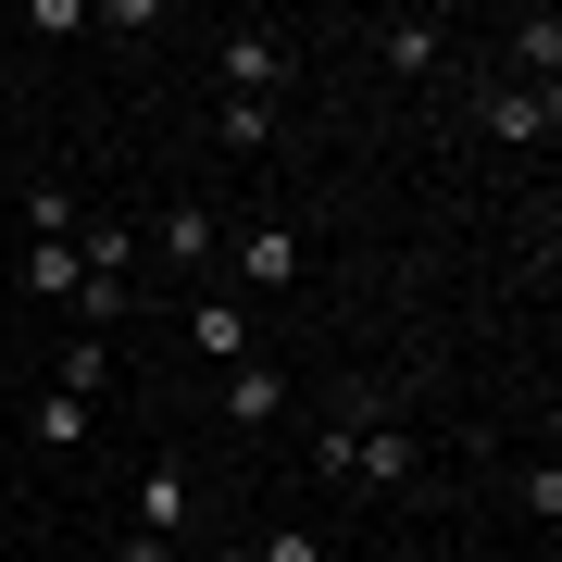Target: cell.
Instances as JSON below:
<instances>
[{
  "label": "cell",
  "mask_w": 562,
  "mask_h": 562,
  "mask_svg": "<svg viewBox=\"0 0 562 562\" xmlns=\"http://www.w3.org/2000/svg\"><path fill=\"white\" fill-rule=\"evenodd\" d=\"M313 475H325V487H413V475H425V438H401L387 401L362 387V401H338V425L313 438Z\"/></svg>",
  "instance_id": "obj_1"
},
{
  "label": "cell",
  "mask_w": 562,
  "mask_h": 562,
  "mask_svg": "<svg viewBox=\"0 0 562 562\" xmlns=\"http://www.w3.org/2000/svg\"><path fill=\"white\" fill-rule=\"evenodd\" d=\"M262 88H288V38L276 25H238L225 38V101H262Z\"/></svg>",
  "instance_id": "obj_2"
},
{
  "label": "cell",
  "mask_w": 562,
  "mask_h": 562,
  "mask_svg": "<svg viewBox=\"0 0 562 562\" xmlns=\"http://www.w3.org/2000/svg\"><path fill=\"white\" fill-rule=\"evenodd\" d=\"M225 425H250V438L288 425V375H276V362H225Z\"/></svg>",
  "instance_id": "obj_3"
},
{
  "label": "cell",
  "mask_w": 562,
  "mask_h": 562,
  "mask_svg": "<svg viewBox=\"0 0 562 562\" xmlns=\"http://www.w3.org/2000/svg\"><path fill=\"white\" fill-rule=\"evenodd\" d=\"M188 513H201V487H188L176 462H150V475H138V538H176Z\"/></svg>",
  "instance_id": "obj_4"
},
{
  "label": "cell",
  "mask_w": 562,
  "mask_h": 562,
  "mask_svg": "<svg viewBox=\"0 0 562 562\" xmlns=\"http://www.w3.org/2000/svg\"><path fill=\"white\" fill-rule=\"evenodd\" d=\"M238 276L250 288H301V238L288 225H238Z\"/></svg>",
  "instance_id": "obj_5"
},
{
  "label": "cell",
  "mask_w": 562,
  "mask_h": 562,
  "mask_svg": "<svg viewBox=\"0 0 562 562\" xmlns=\"http://www.w3.org/2000/svg\"><path fill=\"white\" fill-rule=\"evenodd\" d=\"M375 63H387V76H438V25H425V13H387L375 25Z\"/></svg>",
  "instance_id": "obj_6"
},
{
  "label": "cell",
  "mask_w": 562,
  "mask_h": 562,
  "mask_svg": "<svg viewBox=\"0 0 562 562\" xmlns=\"http://www.w3.org/2000/svg\"><path fill=\"white\" fill-rule=\"evenodd\" d=\"M150 250H162V262H213V250H225V225H213L201 201H176V213L150 225Z\"/></svg>",
  "instance_id": "obj_7"
},
{
  "label": "cell",
  "mask_w": 562,
  "mask_h": 562,
  "mask_svg": "<svg viewBox=\"0 0 562 562\" xmlns=\"http://www.w3.org/2000/svg\"><path fill=\"white\" fill-rule=\"evenodd\" d=\"M188 350H201V362H250V325H238V301H188Z\"/></svg>",
  "instance_id": "obj_8"
},
{
  "label": "cell",
  "mask_w": 562,
  "mask_h": 562,
  "mask_svg": "<svg viewBox=\"0 0 562 562\" xmlns=\"http://www.w3.org/2000/svg\"><path fill=\"white\" fill-rule=\"evenodd\" d=\"M76 276H88L76 238H25V288H38V301H76Z\"/></svg>",
  "instance_id": "obj_9"
},
{
  "label": "cell",
  "mask_w": 562,
  "mask_h": 562,
  "mask_svg": "<svg viewBox=\"0 0 562 562\" xmlns=\"http://www.w3.org/2000/svg\"><path fill=\"white\" fill-rule=\"evenodd\" d=\"M113 387V338H63V401H101Z\"/></svg>",
  "instance_id": "obj_10"
},
{
  "label": "cell",
  "mask_w": 562,
  "mask_h": 562,
  "mask_svg": "<svg viewBox=\"0 0 562 562\" xmlns=\"http://www.w3.org/2000/svg\"><path fill=\"white\" fill-rule=\"evenodd\" d=\"M513 50H525V76H538V101H550V76H562V13H525Z\"/></svg>",
  "instance_id": "obj_11"
},
{
  "label": "cell",
  "mask_w": 562,
  "mask_h": 562,
  "mask_svg": "<svg viewBox=\"0 0 562 562\" xmlns=\"http://www.w3.org/2000/svg\"><path fill=\"white\" fill-rule=\"evenodd\" d=\"M487 138H550V101H525V88H487Z\"/></svg>",
  "instance_id": "obj_12"
},
{
  "label": "cell",
  "mask_w": 562,
  "mask_h": 562,
  "mask_svg": "<svg viewBox=\"0 0 562 562\" xmlns=\"http://www.w3.org/2000/svg\"><path fill=\"white\" fill-rule=\"evenodd\" d=\"M25 238H76V188H50V176L25 188Z\"/></svg>",
  "instance_id": "obj_13"
},
{
  "label": "cell",
  "mask_w": 562,
  "mask_h": 562,
  "mask_svg": "<svg viewBox=\"0 0 562 562\" xmlns=\"http://www.w3.org/2000/svg\"><path fill=\"white\" fill-rule=\"evenodd\" d=\"M38 438H50V450H76V438H88V401H63V387H50V401H38Z\"/></svg>",
  "instance_id": "obj_14"
},
{
  "label": "cell",
  "mask_w": 562,
  "mask_h": 562,
  "mask_svg": "<svg viewBox=\"0 0 562 562\" xmlns=\"http://www.w3.org/2000/svg\"><path fill=\"white\" fill-rule=\"evenodd\" d=\"M113 562H176V538H138V525H125V538H113Z\"/></svg>",
  "instance_id": "obj_15"
},
{
  "label": "cell",
  "mask_w": 562,
  "mask_h": 562,
  "mask_svg": "<svg viewBox=\"0 0 562 562\" xmlns=\"http://www.w3.org/2000/svg\"><path fill=\"white\" fill-rule=\"evenodd\" d=\"M201 562H262V550H238V538H225V550H201Z\"/></svg>",
  "instance_id": "obj_16"
}]
</instances>
